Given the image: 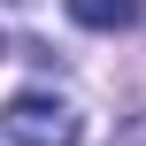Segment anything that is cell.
<instances>
[{"mask_svg": "<svg viewBox=\"0 0 146 146\" xmlns=\"http://www.w3.org/2000/svg\"><path fill=\"white\" fill-rule=\"evenodd\" d=\"M0 139L8 146H77L85 139V115L62 92H15L0 108Z\"/></svg>", "mask_w": 146, "mask_h": 146, "instance_id": "cell-1", "label": "cell"}, {"mask_svg": "<svg viewBox=\"0 0 146 146\" xmlns=\"http://www.w3.org/2000/svg\"><path fill=\"white\" fill-rule=\"evenodd\" d=\"M69 8V23H85V31H123V23H139V0H62Z\"/></svg>", "mask_w": 146, "mask_h": 146, "instance_id": "cell-2", "label": "cell"}]
</instances>
